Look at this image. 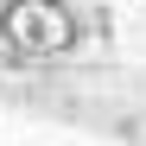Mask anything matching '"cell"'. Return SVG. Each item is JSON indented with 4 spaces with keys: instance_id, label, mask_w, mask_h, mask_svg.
Listing matches in <instances>:
<instances>
[{
    "instance_id": "cell-1",
    "label": "cell",
    "mask_w": 146,
    "mask_h": 146,
    "mask_svg": "<svg viewBox=\"0 0 146 146\" xmlns=\"http://www.w3.org/2000/svg\"><path fill=\"white\" fill-rule=\"evenodd\" d=\"M0 44L19 64L70 57L83 44V13L70 0H0Z\"/></svg>"
}]
</instances>
